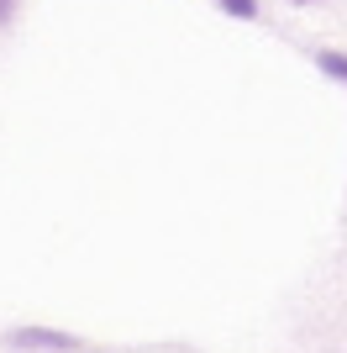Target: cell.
<instances>
[{"instance_id": "cell-1", "label": "cell", "mask_w": 347, "mask_h": 353, "mask_svg": "<svg viewBox=\"0 0 347 353\" xmlns=\"http://www.w3.org/2000/svg\"><path fill=\"white\" fill-rule=\"evenodd\" d=\"M6 343L21 353H85V338H74L63 327H43V322H27V327H11Z\"/></svg>"}, {"instance_id": "cell-2", "label": "cell", "mask_w": 347, "mask_h": 353, "mask_svg": "<svg viewBox=\"0 0 347 353\" xmlns=\"http://www.w3.org/2000/svg\"><path fill=\"white\" fill-rule=\"evenodd\" d=\"M316 69L326 74V79H337V85H347V53H337V48H321Z\"/></svg>"}, {"instance_id": "cell-3", "label": "cell", "mask_w": 347, "mask_h": 353, "mask_svg": "<svg viewBox=\"0 0 347 353\" xmlns=\"http://www.w3.org/2000/svg\"><path fill=\"white\" fill-rule=\"evenodd\" d=\"M216 6H221V16H231V21H258L263 16L258 0H216Z\"/></svg>"}, {"instance_id": "cell-4", "label": "cell", "mask_w": 347, "mask_h": 353, "mask_svg": "<svg viewBox=\"0 0 347 353\" xmlns=\"http://www.w3.org/2000/svg\"><path fill=\"white\" fill-rule=\"evenodd\" d=\"M16 6H21V0H0V27H11V21H16Z\"/></svg>"}, {"instance_id": "cell-5", "label": "cell", "mask_w": 347, "mask_h": 353, "mask_svg": "<svg viewBox=\"0 0 347 353\" xmlns=\"http://www.w3.org/2000/svg\"><path fill=\"white\" fill-rule=\"evenodd\" d=\"M289 6H316V0H289Z\"/></svg>"}]
</instances>
